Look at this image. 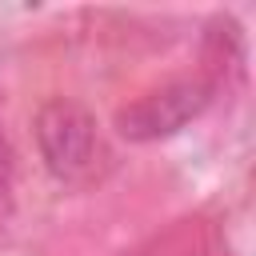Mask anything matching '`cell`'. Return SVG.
I'll list each match as a JSON object with an SVG mask.
<instances>
[{
	"mask_svg": "<svg viewBox=\"0 0 256 256\" xmlns=\"http://www.w3.org/2000/svg\"><path fill=\"white\" fill-rule=\"evenodd\" d=\"M36 148H40V160L52 176L60 180H76L92 168L96 160V120L84 104L76 100H48L40 112H36Z\"/></svg>",
	"mask_w": 256,
	"mask_h": 256,
	"instance_id": "obj_1",
	"label": "cell"
},
{
	"mask_svg": "<svg viewBox=\"0 0 256 256\" xmlns=\"http://www.w3.org/2000/svg\"><path fill=\"white\" fill-rule=\"evenodd\" d=\"M212 100V84L208 80H172L140 100H132L128 108L116 112V132L124 140L148 144V140H164L176 136L184 124H192Z\"/></svg>",
	"mask_w": 256,
	"mask_h": 256,
	"instance_id": "obj_2",
	"label": "cell"
}]
</instances>
